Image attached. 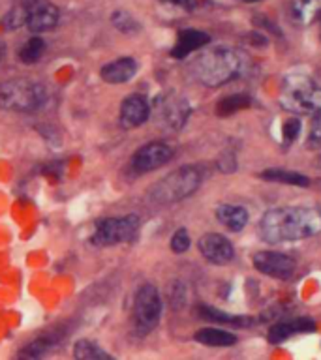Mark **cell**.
<instances>
[{"label": "cell", "instance_id": "cell-24", "mask_svg": "<svg viewBox=\"0 0 321 360\" xmlns=\"http://www.w3.org/2000/svg\"><path fill=\"white\" fill-rule=\"evenodd\" d=\"M43 53H45V42L42 38H31L19 51V59L23 60L24 64H34L42 59Z\"/></svg>", "mask_w": 321, "mask_h": 360}, {"label": "cell", "instance_id": "cell-29", "mask_svg": "<svg viewBox=\"0 0 321 360\" xmlns=\"http://www.w3.org/2000/svg\"><path fill=\"white\" fill-rule=\"evenodd\" d=\"M299 133H301V122H299L297 119L288 120L284 124V128H282V135H284L285 144L293 143V141L299 137Z\"/></svg>", "mask_w": 321, "mask_h": 360}, {"label": "cell", "instance_id": "cell-10", "mask_svg": "<svg viewBox=\"0 0 321 360\" xmlns=\"http://www.w3.org/2000/svg\"><path fill=\"white\" fill-rule=\"evenodd\" d=\"M173 158V149L170 144L162 143V141H154V143L143 144L135 154L132 156V167L137 173H149L154 169L162 167Z\"/></svg>", "mask_w": 321, "mask_h": 360}, {"label": "cell", "instance_id": "cell-8", "mask_svg": "<svg viewBox=\"0 0 321 360\" xmlns=\"http://www.w3.org/2000/svg\"><path fill=\"white\" fill-rule=\"evenodd\" d=\"M254 267L265 276L276 278V280H290L295 276L297 263L280 252H260L254 255Z\"/></svg>", "mask_w": 321, "mask_h": 360}, {"label": "cell", "instance_id": "cell-19", "mask_svg": "<svg viewBox=\"0 0 321 360\" xmlns=\"http://www.w3.org/2000/svg\"><path fill=\"white\" fill-rule=\"evenodd\" d=\"M321 13V0H291V17L297 23H312Z\"/></svg>", "mask_w": 321, "mask_h": 360}, {"label": "cell", "instance_id": "cell-6", "mask_svg": "<svg viewBox=\"0 0 321 360\" xmlns=\"http://www.w3.org/2000/svg\"><path fill=\"white\" fill-rule=\"evenodd\" d=\"M162 315V297L151 283L141 285L133 300V327L137 334L145 336L154 330Z\"/></svg>", "mask_w": 321, "mask_h": 360}, {"label": "cell", "instance_id": "cell-4", "mask_svg": "<svg viewBox=\"0 0 321 360\" xmlns=\"http://www.w3.org/2000/svg\"><path fill=\"white\" fill-rule=\"evenodd\" d=\"M47 100L45 87L31 79H10L0 84V107L15 113H34Z\"/></svg>", "mask_w": 321, "mask_h": 360}, {"label": "cell", "instance_id": "cell-11", "mask_svg": "<svg viewBox=\"0 0 321 360\" xmlns=\"http://www.w3.org/2000/svg\"><path fill=\"white\" fill-rule=\"evenodd\" d=\"M156 114L162 124L171 130H179L190 117V105L179 96H162L156 100Z\"/></svg>", "mask_w": 321, "mask_h": 360}, {"label": "cell", "instance_id": "cell-15", "mask_svg": "<svg viewBox=\"0 0 321 360\" xmlns=\"http://www.w3.org/2000/svg\"><path fill=\"white\" fill-rule=\"evenodd\" d=\"M304 332H315L314 319L297 317L293 321H282V323H276L273 329L269 330V342L282 343L288 338L295 336V334H304Z\"/></svg>", "mask_w": 321, "mask_h": 360}, {"label": "cell", "instance_id": "cell-25", "mask_svg": "<svg viewBox=\"0 0 321 360\" xmlns=\"http://www.w3.org/2000/svg\"><path fill=\"white\" fill-rule=\"evenodd\" d=\"M246 107H250V98L243 96V94H235V96H227L224 98L222 102H218V105H216V113H218L220 117H230V114Z\"/></svg>", "mask_w": 321, "mask_h": 360}, {"label": "cell", "instance_id": "cell-32", "mask_svg": "<svg viewBox=\"0 0 321 360\" xmlns=\"http://www.w3.org/2000/svg\"><path fill=\"white\" fill-rule=\"evenodd\" d=\"M4 53H6V47H4V43L0 42V60L4 59Z\"/></svg>", "mask_w": 321, "mask_h": 360}, {"label": "cell", "instance_id": "cell-18", "mask_svg": "<svg viewBox=\"0 0 321 360\" xmlns=\"http://www.w3.org/2000/svg\"><path fill=\"white\" fill-rule=\"evenodd\" d=\"M194 340L207 347H231L237 343V336L227 330L220 329H201L195 332Z\"/></svg>", "mask_w": 321, "mask_h": 360}, {"label": "cell", "instance_id": "cell-26", "mask_svg": "<svg viewBox=\"0 0 321 360\" xmlns=\"http://www.w3.org/2000/svg\"><path fill=\"white\" fill-rule=\"evenodd\" d=\"M27 23V4L23 2H19L15 6L8 12V15L4 17V27L10 30H15V29H21L24 27Z\"/></svg>", "mask_w": 321, "mask_h": 360}, {"label": "cell", "instance_id": "cell-22", "mask_svg": "<svg viewBox=\"0 0 321 360\" xmlns=\"http://www.w3.org/2000/svg\"><path fill=\"white\" fill-rule=\"evenodd\" d=\"M201 317L209 319V321H214V323H224V324H235V327H243V324H248L250 319H244L243 315H231V313H225L222 310H216V308L211 306H200Z\"/></svg>", "mask_w": 321, "mask_h": 360}, {"label": "cell", "instance_id": "cell-21", "mask_svg": "<svg viewBox=\"0 0 321 360\" xmlns=\"http://www.w3.org/2000/svg\"><path fill=\"white\" fill-rule=\"evenodd\" d=\"M73 357L79 360H107L113 359L110 353H105L98 343L91 342V340H79L73 345Z\"/></svg>", "mask_w": 321, "mask_h": 360}, {"label": "cell", "instance_id": "cell-20", "mask_svg": "<svg viewBox=\"0 0 321 360\" xmlns=\"http://www.w3.org/2000/svg\"><path fill=\"white\" fill-rule=\"evenodd\" d=\"M261 179L269 180V182H282V184H290V186H310L308 177L293 173V171H284V169H267L261 173Z\"/></svg>", "mask_w": 321, "mask_h": 360}, {"label": "cell", "instance_id": "cell-31", "mask_svg": "<svg viewBox=\"0 0 321 360\" xmlns=\"http://www.w3.org/2000/svg\"><path fill=\"white\" fill-rule=\"evenodd\" d=\"M167 4H175V6H182V8H192V0H164Z\"/></svg>", "mask_w": 321, "mask_h": 360}, {"label": "cell", "instance_id": "cell-2", "mask_svg": "<svg viewBox=\"0 0 321 360\" xmlns=\"http://www.w3.org/2000/svg\"><path fill=\"white\" fill-rule=\"evenodd\" d=\"M241 57L230 47H211L194 60L192 73L205 87H222L241 72Z\"/></svg>", "mask_w": 321, "mask_h": 360}, {"label": "cell", "instance_id": "cell-9", "mask_svg": "<svg viewBox=\"0 0 321 360\" xmlns=\"http://www.w3.org/2000/svg\"><path fill=\"white\" fill-rule=\"evenodd\" d=\"M27 4V23L24 27L32 32H43V30L55 29L61 19L59 8L49 0H24Z\"/></svg>", "mask_w": 321, "mask_h": 360}, {"label": "cell", "instance_id": "cell-13", "mask_svg": "<svg viewBox=\"0 0 321 360\" xmlns=\"http://www.w3.org/2000/svg\"><path fill=\"white\" fill-rule=\"evenodd\" d=\"M149 117H151V105L147 102V98L133 94V96H128L122 102L121 114H119L122 128L132 130V128L143 126L149 120Z\"/></svg>", "mask_w": 321, "mask_h": 360}, {"label": "cell", "instance_id": "cell-12", "mask_svg": "<svg viewBox=\"0 0 321 360\" xmlns=\"http://www.w3.org/2000/svg\"><path fill=\"white\" fill-rule=\"evenodd\" d=\"M201 255L212 264H227L235 257V250L230 240L218 233L203 234L197 242Z\"/></svg>", "mask_w": 321, "mask_h": 360}, {"label": "cell", "instance_id": "cell-27", "mask_svg": "<svg viewBox=\"0 0 321 360\" xmlns=\"http://www.w3.org/2000/svg\"><path fill=\"white\" fill-rule=\"evenodd\" d=\"M111 21H113V24H115L117 29L121 30V32H124V34H132V32H137V29H140L137 21L126 12H115Z\"/></svg>", "mask_w": 321, "mask_h": 360}, {"label": "cell", "instance_id": "cell-33", "mask_svg": "<svg viewBox=\"0 0 321 360\" xmlns=\"http://www.w3.org/2000/svg\"><path fill=\"white\" fill-rule=\"evenodd\" d=\"M243 2H260V0H243Z\"/></svg>", "mask_w": 321, "mask_h": 360}, {"label": "cell", "instance_id": "cell-17", "mask_svg": "<svg viewBox=\"0 0 321 360\" xmlns=\"http://www.w3.org/2000/svg\"><path fill=\"white\" fill-rule=\"evenodd\" d=\"M216 218L222 225L235 233L243 231L244 225L248 223V212L239 204H220L216 209Z\"/></svg>", "mask_w": 321, "mask_h": 360}, {"label": "cell", "instance_id": "cell-28", "mask_svg": "<svg viewBox=\"0 0 321 360\" xmlns=\"http://www.w3.org/2000/svg\"><path fill=\"white\" fill-rule=\"evenodd\" d=\"M190 248V234L186 229H179L171 237V250L175 253H184Z\"/></svg>", "mask_w": 321, "mask_h": 360}, {"label": "cell", "instance_id": "cell-3", "mask_svg": "<svg viewBox=\"0 0 321 360\" xmlns=\"http://www.w3.org/2000/svg\"><path fill=\"white\" fill-rule=\"evenodd\" d=\"M280 105L297 114H314L321 109V87L304 73H291L282 81Z\"/></svg>", "mask_w": 321, "mask_h": 360}, {"label": "cell", "instance_id": "cell-14", "mask_svg": "<svg viewBox=\"0 0 321 360\" xmlns=\"http://www.w3.org/2000/svg\"><path fill=\"white\" fill-rule=\"evenodd\" d=\"M209 42H211V36L207 32H203V30L184 29L179 32V38H177V43L171 54L179 60L186 59L188 54L200 51L201 47H205Z\"/></svg>", "mask_w": 321, "mask_h": 360}, {"label": "cell", "instance_id": "cell-1", "mask_svg": "<svg viewBox=\"0 0 321 360\" xmlns=\"http://www.w3.org/2000/svg\"><path fill=\"white\" fill-rule=\"evenodd\" d=\"M257 233L269 244L308 239L321 233V210L314 207H280L269 210L261 216Z\"/></svg>", "mask_w": 321, "mask_h": 360}, {"label": "cell", "instance_id": "cell-5", "mask_svg": "<svg viewBox=\"0 0 321 360\" xmlns=\"http://www.w3.org/2000/svg\"><path fill=\"white\" fill-rule=\"evenodd\" d=\"M201 171L192 165H184L181 169H175L173 173L156 182L149 190V197L158 204H171L182 199L190 197L192 193L200 188Z\"/></svg>", "mask_w": 321, "mask_h": 360}, {"label": "cell", "instance_id": "cell-23", "mask_svg": "<svg viewBox=\"0 0 321 360\" xmlns=\"http://www.w3.org/2000/svg\"><path fill=\"white\" fill-rule=\"evenodd\" d=\"M57 340L51 336H42L34 340L32 343H29L27 347L19 351V357L21 359H42L43 354H47L51 351V347L55 345Z\"/></svg>", "mask_w": 321, "mask_h": 360}, {"label": "cell", "instance_id": "cell-7", "mask_svg": "<svg viewBox=\"0 0 321 360\" xmlns=\"http://www.w3.org/2000/svg\"><path fill=\"white\" fill-rule=\"evenodd\" d=\"M137 229H140L137 216L105 218L96 223L91 242L96 246H115L132 240L137 234Z\"/></svg>", "mask_w": 321, "mask_h": 360}, {"label": "cell", "instance_id": "cell-30", "mask_svg": "<svg viewBox=\"0 0 321 360\" xmlns=\"http://www.w3.org/2000/svg\"><path fill=\"white\" fill-rule=\"evenodd\" d=\"M310 143L321 144V109L315 111L314 119H312V126H310Z\"/></svg>", "mask_w": 321, "mask_h": 360}, {"label": "cell", "instance_id": "cell-16", "mask_svg": "<svg viewBox=\"0 0 321 360\" xmlns=\"http://www.w3.org/2000/svg\"><path fill=\"white\" fill-rule=\"evenodd\" d=\"M102 79L105 83L111 84H122L128 83L130 79H133V75L137 73V62L130 57H122V59H117L110 64H105L102 68Z\"/></svg>", "mask_w": 321, "mask_h": 360}]
</instances>
